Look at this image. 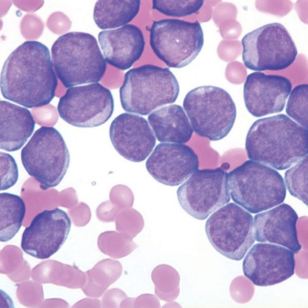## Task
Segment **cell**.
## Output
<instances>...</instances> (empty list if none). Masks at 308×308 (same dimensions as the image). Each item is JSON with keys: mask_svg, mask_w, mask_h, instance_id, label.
<instances>
[{"mask_svg": "<svg viewBox=\"0 0 308 308\" xmlns=\"http://www.w3.org/2000/svg\"><path fill=\"white\" fill-rule=\"evenodd\" d=\"M1 186L0 190H7L17 181L18 170L14 158L9 153L0 152Z\"/></svg>", "mask_w": 308, "mask_h": 308, "instance_id": "obj_27", "label": "cell"}, {"mask_svg": "<svg viewBox=\"0 0 308 308\" xmlns=\"http://www.w3.org/2000/svg\"><path fill=\"white\" fill-rule=\"evenodd\" d=\"M245 149L249 159L285 170L307 155V129L284 114L261 118L249 128Z\"/></svg>", "mask_w": 308, "mask_h": 308, "instance_id": "obj_2", "label": "cell"}, {"mask_svg": "<svg viewBox=\"0 0 308 308\" xmlns=\"http://www.w3.org/2000/svg\"><path fill=\"white\" fill-rule=\"evenodd\" d=\"M48 48L26 41L5 60L1 73L3 97L28 108L49 104L55 95L57 80Z\"/></svg>", "mask_w": 308, "mask_h": 308, "instance_id": "obj_1", "label": "cell"}, {"mask_svg": "<svg viewBox=\"0 0 308 308\" xmlns=\"http://www.w3.org/2000/svg\"><path fill=\"white\" fill-rule=\"evenodd\" d=\"M308 85L300 84L290 92L285 111L287 114L307 129Z\"/></svg>", "mask_w": 308, "mask_h": 308, "instance_id": "obj_25", "label": "cell"}, {"mask_svg": "<svg viewBox=\"0 0 308 308\" xmlns=\"http://www.w3.org/2000/svg\"><path fill=\"white\" fill-rule=\"evenodd\" d=\"M227 180L233 201L252 214L277 206L286 197L282 176L255 161L247 160L230 171Z\"/></svg>", "mask_w": 308, "mask_h": 308, "instance_id": "obj_5", "label": "cell"}, {"mask_svg": "<svg viewBox=\"0 0 308 308\" xmlns=\"http://www.w3.org/2000/svg\"><path fill=\"white\" fill-rule=\"evenodd\" d=\"M146 168L159 183L175 186L182 184L199 166L197 155L183 144L160 143L147 159Z\"/></svg>", "mask_w": 308, "mask_h": 308, "instance_id": "obj_15", "label": "cell"}, {"mask_svg": "<svg viewBox=\"0 0 308 308\" xmlns=\"http://www.w3.org/2000/svg\"><path fill=\"white\" fill-rule=\"evenodd\" d=\"M26 206L19 196L0 194V241L12 239L18 232L26 214Z\"/></svg>", "mask_w": 308, "mask_h": 308, "instance_id": "obj_23", "label": "cell"}, {"mask_svg": "<svg viewBox=\"0 0 308 308\" xmlns=\"http://www.w3.org/2000/svg\"><path fill=\"white\" fill-rule=\"evenodd\" d=\"M204 3L203 0H153L152 8L165 15L182 17L197 13Z\"/></svg>", "mask_w": 308, "mask_h": 308, "instance_id": "obj_26", "label": "cell"}, {"mask_svg": "<svg viewBox=\"0 0 308 308\" xmlns=\"http://www.w3.org/2000/svg\"><path fill=\"white\" fill-rule=\"evenodd\" d=\"M288 79L255 72L247 75L243 85V99L247 111L255 117L281 112L292 90Z\"/></svg>", "mask_w": 308, "mask_h": 308, "instance_id": "obj_16", "label": "cell"}, {"mask_svg": "<svg viewBox=\"0 0 308 308\" xmlns=\"http://www.w3.org/2000/svg\"><path fill=\"white\" fill-rule=\"evenodd\" d=\"M148 120L160 142L185 143L192 136V128L180 105L162 107L149 114Z\"/></svg>", "mask_w": 308, "mask_h": 308, "instance_id": "obj_21", "label": "cell"}, {"mask_svg": "<svg viewBox=\"0 0 308 308\" xmlns=\"http://www.w3.org/2000/svg\"><path fill=\"white\" fill-rule=\"evenodd\" d=\"M308 157L306 155L284 174L286 186L290 194L307 206Z\"/></svg>", "mask_w": 308, "mask_h": 308, "instance_id": "obj_24", "label": "cell"}, {"mask_svg": "<svg viewBox=\"0 0 308 308\" xmlns=\"http://www.w3.org/2000/svg\"><path fill=\"white\" fill-rule=\"evenodd\" d=\"M241 44L244 65L256 71L286 69L298 54L290 33L279 23L267 24L246 33Z\"/></svg>", "mask_w": 308, "mask_h": 308, "instance_id": "obj_8", "label": "cell"}, {"mask_svg": "<svg viewBox=\"0 0 308 308\" xmlns=\"http://www.w3.org/2000/svg\"><path fill=\"white\" fill-rule=\"evenodd\" d=\"M179 91V83L169 68L146 64L125 73L120 99L125 111L146 116L174 103Z\"/></svg>", "mask_w": 308, "mask_h": 308, "instance_id": "obj_4", "label": "cell"}, {"mask_svg": "<svg viewBox=\"0 0 308 308\" xmlns=\"http://www.w3.org/2000/svg\"><path fill=\"white\" fill-rule=\"evenodd\" d=\"M22 164L28 175L46 190L57 186L70 164V154L60 132L53 127L37 129L22 148Z\"/></svg>", "mask_w": 308, "mask_h": 308, "instance_id": "obj_7", "label": "cell"}, {"mask_svg": "<svg viewBox=\"0 0 308 308\" xmlns=\"http://www.w3.org/2000/svg\"><path fill=\"white\" fill-rule=\"evenodd\" d=\"M149 43L155 55L168 67L181 68L199 54L203 46L204 34L197 21L164 19L153 22Z\"/></svg>", "mask_w": 308, "mask_h": 308, "instance_id": "obj_9", "label": "cell"}, {"mask_svg": "<svg viewBox=\"0 0 308 308\" xmlns=\"http://www.w3.org/2000/svg\"><path fill=\"white\" fill-rule=\"evenodd\" d=\"M181 207L203 220L230 200L227 174L221 168L197 170L177 189Z\"/></svg>", "mask_w": 308, "mask_h": 308, "instance_id": "obj_12", "label": "cell"}, {"mask_svg": "<svg viewBox=\"0 0 308 308\" xmlns=\"http://www.w3.org/2000/svg\"><path fill=\"white\" fill-rule=\"evenodd\" d=\"M140 8L139 0H99L94 5L93 18L100 29H113L131 22Z\"/></svg>", "mask_w": 308, "mask_h": 308, "instance_id": "obj_22", "label": "cell"}, {"mask_svg": "<svg viewBox=\"0 0 308 308\" xmlns=\"http://www.w3.org/2000/svg\"><path fill=\"white\" fill-rule=\"evenodd\" d=\"M51 59L58 78L66 88L98 83L106 62L95 37L78 31L60 35L53 43Z\"/></svg>", "mask_w": 308, "mask_h": 308, "instance_id": "obj_3", "label": "cell"}, {"mask_svg": "<svg viewBox=\"0 0 308 308\" xmlns=\"http://www.w3.org/2000/svg\"><path fill=\"white\" fill-rule=\"evenodd\" d=\"M183 106L195 132L213 141L225 138L236 119V106L232 97L217 86L192 89L185 95Z\"/></svg>", "mask_w": 308, "mask_h": 308, "instance_id": "obj_6", "label": "cell"}, {"mask_svg": "<svg viewBox=\"0 0 308 308\" xmlns=\"http://www.w3.org/2000/svg\"><path fill=\"white\" fill-rule=\"evenodd\" d=\"M298 216L288 204L282 203L254 216V235L258 242L278 244L298 253L299 242L296 224Z\"/></svg>", "mask_w": 308, "mask_h": 308, "instance_id": "obj_18", "label": "cell"}, {"mask_svg": "<svg viewBox=\"0 0 308 308\" xmlns=\"http://www.w3.org/2000/svg\"><path fill=\"white\" fill-rule=\"evenodd\" d=\"M109 137L116 151L125 159L133 162L144 161L156 143L147 120L129 113H121L112 121Z\"/></svg>", "mask_w": 308, "mask_h": 308, "instance_id": "obj_17", "label": "cell"}, {"mask_svg": "<svg viewBox=\"0 0 308 308\" xmlns=\"http://www.w3.org/2000/svg\"><path fill=\"white\" fill-rule=\"evenodd\" d=\"M205 230L213 247L235 261L242 260L255 241L253 216L232 202L211 214L206 221Z\"/></svg>", "mask_w": 308, "mask_h": 308, "instance_id": "obj_10", "label": "cell"}, {"mask_svg": "<svg viewBox=\"0 0 308 308\" xmlns=\"http://www.w3.org/2000/svg\"><path fill=\"white\" fill-rule=\"evenodd\" d=\"M71 227L70 218L64 210L58 207L44 210L24 229L22 249L37 259L49 258L63 245Z\"/></svg>", "mask_w": 308, "mask_h": 308, "instance_id": "obj_13", "label": "cell"}, {"mask_svg": "<svg viewBox=\"0 0 308 308\" xmlns=\"http://www.w3.org/2000/svg\"><path fill=\"white\" fill-rule=\"evenodd\" d=\"M60 118L78 127L90 128L106 123L114 111L111 91L99 83L68 88L58 102Z\"/></svg>", "mask_w": 308, "mask_h": 308, "instance_id": "obj_11", "label": "cell"}, {"mask_svg": "<svg viewBox=\"0 0 308 308\" xmlns=\"http://www.w3.org/2000/svg\"><path fill=\"white\" fill-rule=\"evenodd\" d=\"M98 38L106 62L121 70L129 69L141 57L145 45L142 31L132 24L102 31Z\"/></svg>", "mask_w": 308, "mask_h": 308, "instance_id": "obj_19", "label": "cell"}, {"mask_svg": "<svg viewBox=\"0 0 308 308\" xmlns=\"http://www.w3.org/2000/svg\"><path fill=\"white\" fill-rule=\"evenodd\" d=\"M35 122L30 111L7 101H0V148L20 149L32 135Z\"/></svg>", "mask_w": 308, "mask_h": 308, "instance_id": "obj_20", "label": "cell"}, {"mask_svg": "<svg viewBox=\"0 0 308 308\" xmlns=\"http://www.w3.org/2000/svg\"><path fill=\"white\" fill-rule=\"evenodd\" d=\"M294 253L281 245L255 244L242 263L243 274L255 285L268 286L281 283L294 274Z\"/></svg>", "mask_w": 308, "mask_h": 308, "instance_id": "obj_14", "label": "cell"}]
</instances>
